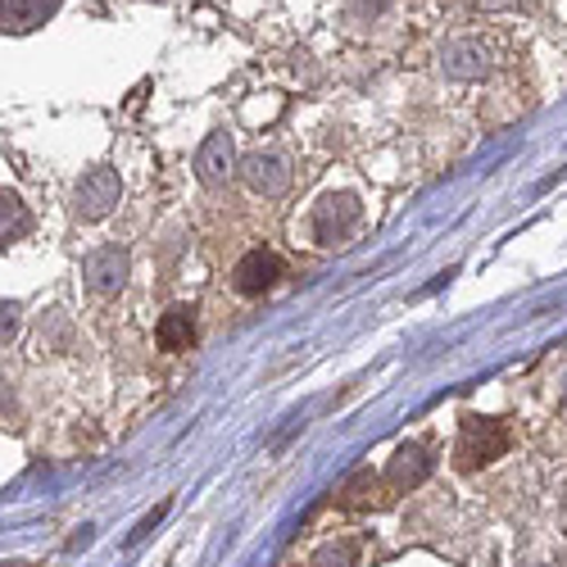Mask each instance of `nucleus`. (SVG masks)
<instances>
[{
    "mask_svg": "<svg viewBox=\"0 0 567 567\" xmlns=\"http://www.w3.org/2000/svg\"><path fill=\"white\" fill-rule=\"evenodd\" d=\"M513 445V432L504 427L499 417H463V427H458V441H454V467L472 472V467H486L495 458H504Z\"/></svg>",
    "mask_w": 567,
    "mask_h": 567,
    "instance_id": "f257e3e1",
    "label": "nucleus"
},
{
    "mask_svg": "<svg viewBox=\"0 0 567 567\" xmlns=\"http://www.w3.org/2000/svg\"><path fill=\"white\" fill-rule=\"evenodd\" d=\"M118 173L114 168H91L82 182H78V192H73V214L82 218V223H96V218H105L114 205H118Z\"/></svg>",
    "mask_w": 567,
    "mask_h": 567,
    "instance_id": "f03ea898",
    "label": "nucleus"
},
{
    "mask_svg": "<svg viewBox=\"0 0 567 567\" xmlns=\"http://www.w3.org/2000/svg\"><path fill=\"white\" fill-rule=\"evenodd\" d=\"M432 467H436V450L427 441H409L395 450L391 467H386V486L391 491H413L432 477Z\"/></svg>",
    "mask_w": 567,
    "mask_h": 567,
    "instance_id": "7ed1b4c3",
    "label": "nucleus"
},
{
    "mask_svg": "<svg viewBox=\"0 0 567 567\" xmlns=\"http://www.w3.org/2000/svg\"><path fill=\"white\" fill-rule=\"evenodd\" d=\"M354 223H359V200L354 196H327L313 209V236L322 246H341L354 231Z\"/></svg>",
    "mask_w": 567,
    "mask_h": 567,
    "instance_id": "20e7f679",
    "label": "nucleus"
},
{
    "mask_svg": "<svg viewBox=\"0 0 567 567\" xmlns=\"http://www.w3.org/2000/svg\"><path fill=\"white\" fill-rule=\"evenodd\" d=\"M86 287L96 291V296H118L123 291V281H127V250L123 246H101V250H91L86 264Z\"/></svg>",
    "mask_w": 567,
    "mask_h": 567,
    "instance_id": "39448f33",
    "label": "nucleus"
},
{
    "mask_svg": "<svg viewBox=\"0 0 567 567\" xmlns=\"http://www.w3.org/2000/svg\"><path fill=\"white\" fill-rule=\"evenodd\" d=\"M281 281V259L272 250H250L241 264L231 268V291L236 296H264Z\"/></svg>",
    "mask_w": 567,
    "mask_h": 567,
    "instance_id": "423d86ee",
    "label": "nucleus"
},
{
    "mask_svg": "<svg viewBox=\"0 0 567 567\" xmlns=\"http://www.w3.org/2000/svg\"><path fill=\"white\" fill-rule=\"evenodd\" d=\"M241 177L250 182V192H259V196H281L291 186V164H287V155H277V151H259V155L246 159Z\"/></svg>",
    "mask_w": 567,
    "mask_h": 567,
    "instance_id": "0eeeda50",
    "label": "nucleus"
},
{
    "mask_svg": "<svg viewBox=\"0 0 567 567\" xmlns=\"http://www.w3.org/2000/svg\"><path fill=\"white\" fill-rule=\"evenodd\" d=\"M227 173H231V136L227 132H209L200 155H196V177L205 186H223Z\"/></svg>",
    "mask_w": 567,
    "mask_h": 567,
    "instance_id": "6e6552de",
    "label": "nucleus"
},
{
    "mask_svg": "<svg viewBox=\"0 0 567 567\" xmlns=\"http://www.w3.org/2000/svg\"><path fill=\"white\" fill-rule=\"evenodd\" d=\"M60 10V0H0V28L6 32H32Z\"/></svg>",
    "mask_w": 567,
    "mask_h": 567,
    "instance_id": "1a4fd4ad",
    "label": "nucleus"
},
{
    "mask_svg": "<svg viewBox=\"0 0 567 567\" xmlns=\"http://www.w3.org/2000/svg\"><path fill=\"white\" fill-rule=\"evenodd\" d=\"M155 337H159L164 350H192V341H196V309H192V305H173V309L159 318Z\"/></svg>",
    "mask_w": 567,
    "mask_h": 567,
    "instance_id": "9d476101",
    "label": "nucleus"
},
{
    "mask_svg": "<svg viewBox=\"0 0 567 567\" xmlns=\"http://www.w3.org/2000/svg\"><path fill=\"white\" fill-rule=\"evenodd\" d=\"M445 69H450L454 78H477V73H486V69H491V64H486V45H482L477 37L454 41L450 51H445Z\"/></svg>",
    "mask_w": 567,
    "mask_h": 567,
    "instance_id": "9b49d317",
    "label": "nucleus"
},
{
    "mask_svg": "<svg viewBox=\"0 0 567 567\" xmlns=\"http://www.w3.org/2000/svg\"><path fill=\"white\" fill-rule=\"evenodd\" d=\"M32 231V218H28V209H23V200L19 196H0V241H23V236Z\"/></svg>",
    "mask_w": 567,
    "mask_h": 567,
    "instance_id": "f8f14e48",
    "label": "nucleus"
},
{
    "mask_svg": "<svg viewBox=\"0 0 567 567\" xmlns=\"http://www.w3.org/2000/svg\"><path fill=\"white\" fill-rule=\"evenodd\" d=\"M309 567H359V545L354 540H341V545H322Z\"/></svg>",
    "mask_w": 567,
    "mask_h": 567,
    "instance_id": "ddd939ff",
    "label": "nucleus"
}]
</instances>
